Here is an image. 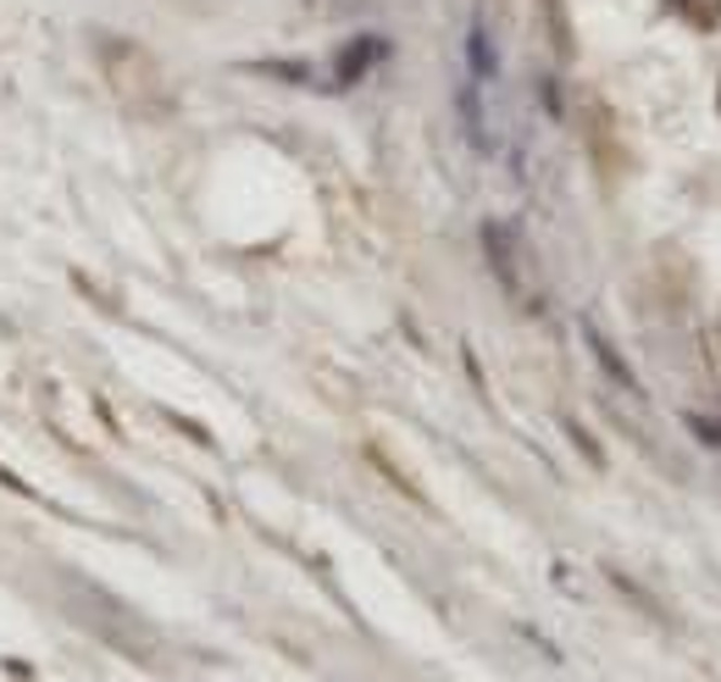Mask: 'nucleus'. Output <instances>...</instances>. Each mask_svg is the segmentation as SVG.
Masks as SVG:
<instances>
[{
    "label": "nucleus",
    "mask_w": 721,
    "mask_h": 682,
    "mask_svg": "<svg viewBox=\"0 0 721 682\" xmlns=\"http://www.w3.org/2000/svg\"><path fill=\"white\" fill-rule=\"evenodd\" d=\"M589 345H594V350H600V366H605V372H610V377H616V383H621V388H639V377H633V372H628V361H621V356H616V350H610V345H605V338H600V333H589Z\"/></svg>",
    "instance_id": "obj_1"
},
{
    "label": "nucleus",
    "mask_w": 721,
    "mask_h": 682,
    "mask_svg": "<svg viewBox=\"0 0 721 682\" xmlns=\"http://www.w3.org/2000/svg\"><path fill=\"white\" fill-rule=\"evenodd\" d=\"M688 23H694V28H705V34H710V28H716V23H721V0H710V7H705V12H699V7H694V12H688Z\"/></svg>",
    "instance_id": "obj_2"
},
{
    "label": "nucleus",
    "mask_w": 721,
    "mask_h": 682,
    "mask_svg": "<svg viewBox=\"0 0 721 682\" xmlns=\"http://www.w3.org/2000/svg\"><path fill=\"white\" fill-rule=\"evenodd\" d=\"M666 7H683V12H688V0H666Z\"/></svg>",
    "instance_id": "obj_3"
},
{
    "label": "nucleus",
    "mask_w": 721,
    "mask_h": 682,
    "mask_svg": "<svg viewBox=\"0 0 721 682\" xmlns=\"http://www.w3.org/2000/svg\"><path fill=\"white\" fill-rule=\"evenodd\" d=\"M716 112H721V83H716Z\"/></svg>",
    "instance_id": "obj_4"
}]
</instances>
